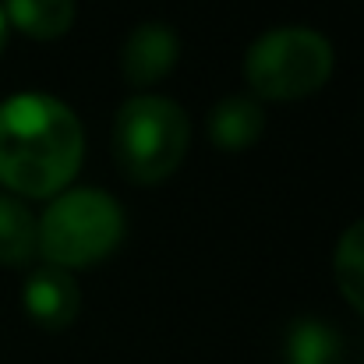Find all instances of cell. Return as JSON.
<instances>
[{"instance_id":"obj_8","label":"cell","mask_w":364,"mask_h":364,"mask_svg":"<svg viewBox=\"0 0 364 364\" xmlns=\"http://www.w3.org/2000/svg\"><path fill=\"white\" fill-rule=\"evenodd\" d=\"M75 0H7L4 18L32 39H60L75 25Z\"/></svg>"},{"instance_id":"obj_7","label":"cell","mask_w":364,"mask_h":364,"mask_svg":"<svg viewBox=\"0 0 364 364\" xmlns=\"http://www.w3.org/2000/svg\"><path fill=\"white\" fill-rule=\"evenodd\" d=\"M265 114L251 96H227L209 110V138L223 152H244L262 138Z\"/></svg>"},{"instance_id":"obj_1","label":"cell","mask_w":364,"mask_h":364,"mask_svg":"<svg viewBox=\"0 0 364 364\" xmlns=\"http://www.w3.org/2000/svg\"><path fill=\"white\" fill-rule=\"evenodd\" d=\"M85 156V131L71 107L43 92L0 103V184L25 198H50L71 184Z\"/></svg>"},{"instance_id":"obj_12","label":"cell","mask_w":364,"mask_h":364,"mask_svg":"<svg viewBox=\"0 0 364 364\" xmlns=\"http://www.w3.org/2000/svg\"><path fill=\"white\" fill-rule=\"evenodd\" d=\"M4 43H7V18H4V11H0V53H4Z\"/></svg>"},{"instance_id":"obj_3","label":"cell","mask_w":364,"mask_h":364,"mask_svg":"<svg viewBox=\"0 0 364 364\" xmlns=\"http://www.w3.org/2000/svg\"><path fill=\"white\" fill-rule=\"evenodd\" d=\"M188 114L163 96H131L114 121V159L134 184L166 181L188 152Z\"/></svg>"},{"instance_id":"obj_4","label":"cell","mask_w":364,"mask_h":364,"mask_svg":"<svg viewBox=\"0 0 364 364\" xmlns=\"http://www.w3.org/2000/svg\"><path fill=\"white\" fill-rule=\"evenodd\" d=\"M333 46L322 32L304 25H283L258 36L244 57V78L262 100H304L318 92L333 75Z\"/></svg>"},{"instance_id":"obj_11","label":"cell","mask_w":364,"mask_h":364,"mask_svg":"<svg viewBox=\"0 0 364 364\" xmlns=\"http://www.w3.org/2000/svg\"><path fill=\"white\" fill-rule=\"evenodd\" d=\"M340 294L364 315V220L343 230L336 244V262H333Z\"/></svg>"},{"instance_id":"obj_6","label":"cell","mask_w":364,"mask_h":364,"mask_svg":"<svg viewBox=\"0 0 364 364\" xmlns=\"http://www.w3.org/2000/svg\"><path fill=\"white\" fill-rule=\"evenodd\" d=\"M78 308H82V294H78V283L57 269V265H46V269H36L25 283V311L36 326L43 329H68L75 318H78Z\"/></svg>"},{"instance_id":"obj_2","label":"cell","mask_w":364,"mask_h":364,"mask_svg":"<svg viewBox=\"0 0 364 364\" xmlns=\"http://www.w3.org/2000/svg\"><path fill=\"white\" fill-rule=\"evenodd\" d=\"M124 237V209L114 195L75 188L50 202L36 223V251L57 269H85L103 262Z\"/></svg>"},{"instance_id":"obj_5","label":"cell","mask_w":364,"mask_h":364,"mask_svg":"<svg viewBox=\"0 0 364 364\" xmlns=\"http://www.w3.org/2000/svg\"><path fill=\"white\" fill-rule=\"evenodd\" d=\"M177 57H181V43L170 25H159V21L138 25L124 43V78L131 85H156L159 78L173 71Z\"/></svg>"},{"instance_id":"obj_10","label":"cell","mask_w":364,"mask_h":364,"mask_svg":"<svg viewBox=\"0 0 364 364\" xmlns=\"http://www.w3.org/2000/svg\"><path fill=\"white\" fill-rule=\"evenodd\" d=\"M36 255V220L18 202L0 195V265H25Z\"/></svg>"},{"instance_id":"obj_9","label":"cell","mask_w":364,"mask_h":364,"mask_svg":"<svg viewBox=\"0 0 364 364\" xmlns=\"http://www.w3.org/2000/svg\"><path fill=\"white\" fill-rule=\"evenodd\" d=\"M343 354L340 333L318 318H301L290 326L287 336V361L290 364H336Z\"/></svg>"}]
</instances>
